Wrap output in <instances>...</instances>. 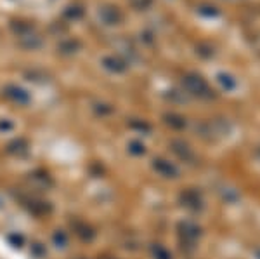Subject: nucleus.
Listing matches in <instances>:
<instances>
[{"label": "nucleus", "mask_w": 260, "mask_h": 259, "mask_svg": "<svg viewBox=\"0 0 260 259\" xmlns=\"http://www.w3.org/2000/svg\"><path fill=\"white\" fill-rule=\"evenodd\" d=\"M4 96H6L9 101L18 103V104H28L30 103V94L24 89H21L18 85H9L4 89Z\"/></svg>", "instance_id": "nucleus-2"}, {"label": "nucleus", "mask_w": 260, "mask_h": 259, "mask_svg": "<svg viewBox=\"0 0 260 259\" xmlns=\"http://www.w3.org/2000/svg\"><path fill=\"white\" fill-rule=\"evenodd\" d=\"M80 259H85V257H80Z\"/></svg>", "instance_id": "nucleus-12"}, {"label": "nucleus", "mask_w": 260, "mask_h": 259, "mask_svg": "<svg viewBox=\"0 0 260 259\" xmlns=\"http://www.w3.org/2000/svg\"><path fill=\"white\" fill-rule=\"evenodd\" d=\"M116 16H118V12H113V11H110V9H101L99 11V18L104 21L106 24H113L116 21Z\"/></svg>", "instance_id": "nucleus-7"}, {"label": "nucleus", "mask_w": 260, "mask_h": 259, "mask_svg": "<svg viewBox=\"0 0 260 259\" xmlns=\"http://www.w3.org/2000/svg\"><path fill=\"white\" fill-rule=\"evenodd\" d=\"M23 202H24V207H26L30 212H33V214H37V216L47 214V212L50 211L49 204L44 202V200H40V198H37V197H28V198H24Z\"/></svg>", "instance_id": "nucleus-3"}, {"label": "nucleus", "mask_w": 260, "mask_h": 259, "mask_svg": "<svg viewBox=\"0 0 260 259\" xmlns=\"http://www.w3.org/2000/svg\"><path fill=\"white\" fill-rule=\"evenodd\" d=\"M16 39L24 49H39L42 45V39L39 37V33L33 30L28 24H18L16 28Z\"/></svg>", "instance_id": "nucleus-1"}, {"label": "nucleus", "mask_w": 260, "mask_h": 259, "mask_svg": "<svg viewBox=\"0 0 260 259\" xmlns=\"http://www.w3.org/2000/svg\"><path fill=\"white\" fill-rule=\"evenodd\" d=\"M12 127H14V124L9 122V120H0V131L7 132V131H11Z\"/></svg>", "instance_id": "nucleus-11"}, {"label": "nucleus", "mask_w": 260, "mask_h": 259, "mask_svg": "<svg viewBox=\"0 0 260 259\" xmlns=\"http://www.w3.org/2000/svg\"><path fill=\"white\" fill-rule=\"evenodd\" d=\"M7 152H9L11 155H24V153L28 152V143L24 139H16L7 146Z\"/></svg>", "instance_id": "nucleus-5"}, {"label": "nucleus", "mask_w": 260, "mask_h": 259, "mask_svg": "<svg viewBox=\"0 0 260 259\" xmlns=\"http://www.w3.org/2000/svg\"><path fill=\"white\" fill-rule=\"evenodd\" d=\"M52 242H54V245H56V247L64 249L66 245H68V237H66L64 232H59V229H57V232L52 235Z\"/></svg>", "instance_id": "nucleus-6"}, {"label": "nucleus", "mask_w": 260, "mask_h": 259, "mask_svg": "<svg viewBox=\"0 0 260 259\" xmlns=\"http://www.w3.org/2000/svg\"><path fill=\"white\" fill-rule=\"evenodd\" d=\"M103 65L106 66L108 70H111V72H121V70H123L121 63L118 60H115V57H104Z\"/></svg>", "instance_id": "nucleus-8"}, {"label": "nucleus", "mask_w": 260, "mask_h": 259, "mask_svg": "<svg viewBox=\"0 0 260 259\" xmlns=\"http://www.w3.org/2000/svg\"><path fill=\"white\" fill-rule=\"evenodd\" d=\"M78 47V44L77 42H73V40H70V42H66V44H61V52H66V54H71V52H75V49Z\"/></svg>", "instance_id": "nucleus-9"}, {"label": "nucleus", "mask_w": 260, "mask_h": 259, "mask_svg": "<svg viewBox=\"0 0 260 259\" xmlns=\"http://www.w3.org/2000/svg\"><path fill=\"white\" fill-rule=\"evenodd\" d=\"M73 229H75V235L80 237L82 240H92V237H94V232H92V228L87 226L85 223H75Z\"/></svg>", "instance_id": "nucleus-4"}, {"label": "nucleus", "mask_w": 260, "mask_h": 259, "mask_svg": "<svg viewBox=\"0 0 260 259\" xmlns=\"http://www.w3.org/2000/svg\"><path fill=\"white\" fill-rule=\"evenodd\" d=\"M9 242L14 247H23V244H24V239L21 235H16V233H11L9 235Z\"/></svg>", "instance_id": "nucleus-10"}]
</instances>
